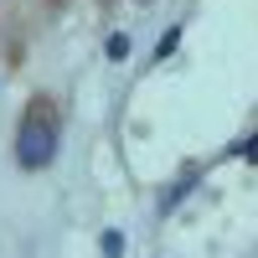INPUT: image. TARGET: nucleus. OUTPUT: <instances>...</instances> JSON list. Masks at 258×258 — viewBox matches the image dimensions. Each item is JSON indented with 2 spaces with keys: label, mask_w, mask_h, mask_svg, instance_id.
<instances>
[{
  "label": "nucleus",
  "mask_w": 258,
  "mask_h": 258,
  "mask_svg": "<svg viewBox=\"0 0 258 258\" xmlns=\"http://www.w3.org/2000/svg\"><path fill=\"white\" fill-rule=\"evenodd\" d=\"M52 160H57V119L47 109V98H36L26 109V119H21V129H16V165L21 170H47Z\"/></svg>",
  "instance_id": "f257e3e1"
},
{
  "label": "nucleus",
  "mask_w": 258,
  "mask_h": 258,
  "mask_svg": "<svg viewBox=\"0 0 258 258\" xmlns=\"http://www.w3.org/2000/svg\"><path fill=\"white\" fill-rule=\"evenodd\" d=\"M135 6H150V0H135Z\"/></svg>",
  "instance_id": "39448f33"
},
{
  "label": "nucleus",
  "mask_w": 258,
  "mask_h": 258,
  "mask_svg": "<svg viewBox=\"0 0 258 258\" xmlns=\"http://www.w3.org/2000/svg\"><path fill=\"white\" fill-rule=\"evenodd\" d=\"M181 31H186V26H170V31L160 36V47H155V57H170V52H176V47H181Z\"/></svg>",
  "instance_id": "20e7f679"
},
{
  "label": "nucleus",
  "mask_w": 258,
  "mask_h": 258,
  "mask_svg": "<svg viewBox=\"0 0 258 258\" xmlns=\"http://www.w3.org/2000/svg\"><path fill=\"white\" fill-rule=\"evenodd\" d=\"M103 52H109V62H124V57H129V36H124V31L109 36V41H103Z\"/></svg>",
  "instance_id": "7ed1b4c3"
},
{
  "label": "nucleus",
  "mask_w": 258,
  "mask_h": 258,
  "mask_svg": "<svg viewBox=\"0 0 258 258\" xmlns=\"http://www.w3.org/2000/svg\"><path fill=\"white\" fill-rule=\"evenodd\" d=\"M98 253H103V258H124V232H119V227H109V232L98 238Z\"/></svg>",
  "instance_id": "f03ea898"
}]
</instances>
